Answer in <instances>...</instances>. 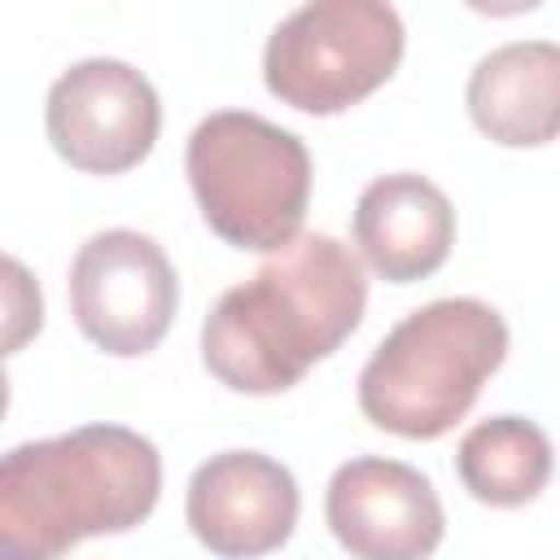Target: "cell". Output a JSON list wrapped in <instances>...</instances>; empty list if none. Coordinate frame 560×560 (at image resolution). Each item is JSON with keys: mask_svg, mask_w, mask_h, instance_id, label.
<instances>
[{"mask_svg": "<svg viewBox=\"0 0 560 560\" xmlns=\"http://www.w3.org/2000/svg\"><path fill=\"white\" fill-rule=\"evenodd\" d=\"M298 481L262 451L210 455L184 499L192 538L219 560H258L289 542L298 525Z\"/></svg>", "mask_w": 560, "mask_h": 560, "instance_id": "9c48e42d", "label": "cell"}, {"mask_svg": "<svg viewBox=\"0 0 560 560\" xmlns=\"http://www.w3.org/2000/svg\"><path fill=\"white\" fill-rule=\"evenodd\" d=\"M39 328H44V293L35 271L22 258L0 254V359L31 346Z\"/></svg>", "mask_w": 560, "mask_h": 560, "instance_id": "4fadbf2b", "label": "cell"}, {"mask_svg": "<svg viewBox=\"0 0 560 560\" xmlns=\"http://www.w3.org/2000/svg\"><path fill=\"white\" fill-rule=\"evenodd\" d=\"M508 354V324L490 302L438 298L402 315L359 372V411L398 438L451 433Z\"/></svg>", "mask_w": 560, "mask_h": 560, "instance_id": "3957f363", "label": "cell"}, {"mask_svg": "<svg viewBox=\"0 0 560 560\" xmlns=\"http://www.w3.org/2000/svg\"><path fill=\"white\" fill-rule=\"evenodd\" d=\"M354 245L381 280H424L451 258L455 245L451 197L416 171L376 175L354 206Z\"/></svg>", "mask_w": 560, "mask_h": 560, "instance_id": "30bf717a", "label": "cell"}, {"mask_svg": "<svg viewBox=\"0 0 560 560\" xmlns=\"http://www.w3.org/2000/svg\"><path fill=\"white\" fill-rule=\"evenodd\" d=\"M44 127L74 171L122 175L149 158L162 131V105L136 66L118 57H88L61 70L48 88Z\"/></svg>", "mask_w": 560, "mask_h": 560, "instance_id": "52a82bcc", "label": "cell"}, {"mask_svg": "<svg viewBox=\"0 0 560 560\" xmlns=\"http://www.w3.org/2000/svg\"><path fill=\"white\" fill-rule=\"evenodd\" d=\"M184 166L201 219L219 241L276 254L302 236L311 153L293 131L249 109H214L192 127Z\"/></svg>", "mask_w": 560, "mask_h": 560, "instance_id": "277c9868", "label": "cell"}, {"mask_svg": "<svg viewBox=\"0 0 560 560\" xmlns=\"http://www.w3.org/2000/svg\"><path fill=\"white\" fill-rule=\"evenodd\" d=\"M407 31L381 0H311L262 48L267 92L302 114H341L398 70Z\"/></svg>", "mask_w": 560, "mask_h": 560, "instance_id": "5b68a950", "label": "cell"}, {"mask_svg": "<svg viewBox=\"0 0 560 560\" xmlns=\"http://www.w3.org/2000/svg\"><path fill=\"white\" fill-rule=\"evenodd\" d=\"M4 411H9V376L0 368V420H4Z\"/></svg>", "mask_w": 560, "mask_h": 560, "instance_id": "5bb4252c", "label": "cell"}, {"mask_svg": "<svg viewBox=\"0 0 560 560\" xmlns=\"http://www.w3.org/2000/svg\"><path fill=\"white\" fill-rule=\"evenodd\" d=\"M363 306L359 254L328 232H302L210 306L201 363L236 394H284L359 328Z\"/></svg>", "mask_w": 560, "mask_h": 560, "instance_id": "6da1fadb", "label": "cell"}, {"mask_svg": "<svg viewBox=\"0 0 560 560\" xmlns=\"http://www.w3.org/2000/svg\"><path fill=\"white\" fill-rule=\"evenodd\" d=\"M468 114L494 144H551L560 131V48L551 39H516L486 52L468 74Z\"/></svg>", "mask_w": 560, "mask_h": 560, "instance_id": "8fae6325", "label": "cell"}, {"mask_svg": "<svg viewBox=\"0 0 560 560\" xmlns=\"http://www.w3.org/2000/svg\"><path fill=\"white\" fill-rule=\"evenodd\" d=\"M179 280L166 249L131 228L96 232L79 245L70 262V311L79 332L114 354H149L175 319Z\"/></svg>", "mask_w": 560, "mask_h": 560, "instance_id": "8992f818", "label": "cell"}, {"mask_svg": "<svg viewBox=\"0 0 560 560\" xmlns=\"http://www.w3.org/2000/svg\"><path fill=\"white\" fill-rule=\"evenodd\" d=\"M324 516L350 560H429L446 534L433 481L385 455L341 464L328 481Z\"/></svg>", "mask_w": 560, "mask_h": 560, "instance_id": "ba28073f", "label": "cell"}, {"mask_svg": "<svg viewBox=\"0 0 560 560\" xmlns=\"http://www.w3.org/2000/svg\"><path fill=\"white\" fill-rule=\"evenodd\" d=\"M162 494L158 446L127 424H83L0 455V560H61L136 529Z\"/></svg>", "mask_w": 560, "mask_h": 560, "instance_id": "7a4b0ae2", "label": "cell"}, {"mask_svg": "<svg viewBox=\"0 0 560 560\" xmlns=\"http://www.w3.org/2000/svg\"><path fill=\"white\" fill-rule=\"evenodd\" d=\"M455 468L477 503L525 508L551 481V438L525 416H490L464 433Z\"/></svg>", "mask_w": 560, "mask_h": 560, "instance_id": "7c38bea8", "label": "cell"}]
</instances>
